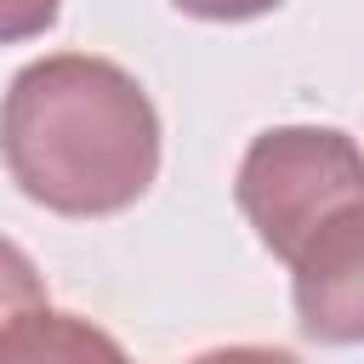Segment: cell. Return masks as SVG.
Listing matches in <instances>:
<instances>
[{
  "mask_svg": "<svg viewBox=\"0 0 364 364\" xmlns=\"http://www.w3.org/2000/svg\"><path fill=\"white\" fill-rule=\"evenodd\" d=\"M0 159L57 216H119L159 176V114L119 63L57 51L11 74Z\"/></svg>",
  "mask_w": 364,
  "mask_h": 364,
  "instance_id": "obj_1",
  "label": "cell"
},
{
  "mask_svg": "<svg viewBox=\"0 0 364 364\" xmlns=\"http://www.w3.org/2000/svg\"><path fill=\"white\" fill-rule=\"evenodd\" d=\"M233 199L256 239L290 267L336 210L364 199V148L336 125H273L245 148Z\"/></svg>",
  "mask_w": 364,
  "mask_h": 364,
  "instance_id": "obj_2",
  "label": "cell"
},
{
  "mask_svg": "<svg viewBox=\"0 0 364 364\" xmlns=\"http://www.w3.org/2000/svg\"><path fill=\"white\" fill-rule=\"evenodd\" d=\"M296 324L324 347H364V199L336 210L290 262Z\"/></svg>",
  "mask_w": 364,
  "mask_h": 364,
  "instance_id": "obj_3",
  "label": "cell"
},
{
  "mask_svg": "<svg viewBox=\"0 0 364 364\" xmlns=\"http://www.w3.org/2000/svg\"><path fill=\"white\" fill-rule=\"evenodd\" d=\"M0 364H131V353L80 313H34L0 336Z\"/></svg>",
  "mask_w": 364,
  "mask_h": 364,
  "instance_id": "obj_4",
  "label": "cell"
},
{
  "mask_svg": "<svg viewBox=\"0 0 364 364\" xmlns=\"http://www.w3.org/2000/svg\"><path fill=\"white\" fill-rule=\"evenodd\" d=\"M46 307H51V301H46L40 267L28 262L23 245H11V239L0 233V336H11L23 318H34V313H46Z\"/></svg>",
  "mask_w": 364,
  "mask_h": 364,
  "instance_id": "obj_5",
  "label": "cell"
},
{
  "mask_svg": "<svg viewBox=\"0 0 364 364\" xmlns=\"http://www.w3.org/2000/svg\"><path fill=\"white\" fill-rule=\"evenodd\" d=\"M63 0H0V46H17V40H34L57 23Z\"/></svg>",
  "mask_w": 364,
  "mask_h": 364,
  "instance_id": "obj_6",
  "label": "cell"
},
{
  "mask_svg": "<svg viewBox=\"0 0 364 364\" xmlns=\"http://www.w3.org/2000/svg\"><path fill=\"white\" fill-rule=\"evenodd\" d=\"M171 6L188 17H205V23H250V17L279 11L284 0H171Z\"/></svg>",
  "mask_w": 364,
  "mask_h": 364,
  "instance_id": "obj_7",
  "label": "cell"
},
{
  "mask_svg": "<svg viewBox=\"0 0 364 364\" xmlns=\"http://www.w3.org/2000/svg\"><path fill=\"white\" fill-rule=\"evenodd\" d=\"M188 364H301L296 353H284V347H210V353H199V358H188Z\"/></svg>",
  "mask_w": 364,
  "mask_h": 364,
  "instance_id": "obj_8",
  "label": "cell"
}]
</instances>
